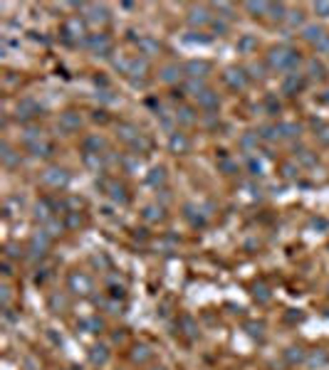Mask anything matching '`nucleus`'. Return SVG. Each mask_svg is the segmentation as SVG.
Returning a JSON list of instances; mask_svg holds the SVG:
<instances>
[{"label":"nucleus","instance_id":"nucleus-1","mask_svg":"<svg viewBox=\"0 0 329 370\" xmlns=\"http://www.w3.org/2000/svg\"><path fill=\"white\" fill-rule=\"evenodd\" d=\"M299 57L297 50H292V47H287V45H280V47H272L268 55V67L272 72H297Z\"/></svg>","mask_w":329,"mask_h":370},{"label":"nucleus","instance_id":"nucleus-2","mask_svg":"<svg viewBox=\"0 0 329 370\" xmlns=\"http://www.w3.org/2000/svg\"><path fill=\"white\" fill-rule=\"evenodd\" d=\"M85 45L90 47L94 55H99V57H109V55H112V50H114V45H112L109 35H104V32L87 35V37H85Z\"/></svg>","mask_w":329,"mask_h":370},{"label":"nucleus","instance_id":"nucleus-3","mask_svg":"<svg viewBox=\"0 0 329 370\" xmlns=\"http://www.w3.org/2000/svg\"><path fill=\"white\" fill-rule=\"evenodd\" d=\"M82 35H85V20L82 18H69L67 23H64V28H62V37H64V42L67 45H77V42H82Z\"/></svg>","mask_w":329,"mask_h":370},{"label":"nucleus","instance_id":"nucleus-4","mask_svg":"<svg viewBox=\"0 0 329 370\" xmlns=\"http://www.w3.org/2000/svg\"><path fill=\"white\" fill-rule=\"evenodd\" d=\"M42 183L47 188H52V190H60V188H64L69 183V173L64 168H60V166H52V168H47L42 173Z\"/></svg>","mask_w":329,"mask_h":370},{"label":"nucleus","instance_id":"nucleus-5","mask_svg":"<svg viewBox=\"0 0 329 370\" xmlns=\"http://www.w3.org/2000/svg\"><path fill=\"white\" fill-rule=\"evenodd\" d=\"M50 242H52V237H50L45 229H37V232H35V234L30 237V244H28V252H30L32 259H40V257H45L47 247H50Z\"/></svg>","mask_w":329,"mask_h":370},{"label":"nucleus","instance_id":"nucleus-6","mask_svg":"<svg viewBox=\"0 0 329 370\" xmlns=\"http://www.w3.org/2000/svg\"><path fill=\"white\" fill-rule=\"evenodd\" d=\"M210 62L206 59H191V62H186V67H183V74L188 77V79H206L210 74Z\"/></svg>","mask_w":329,"mask_h":370},{"label":"nucleus","instance_id":"nucleus-7","mask_svg":"<svg viewBox=\"0 0 329 370\" xmlns=\"http://www.w3.org/2000/svg\"><path fill=\"white\" fill-rule=\"evenodd\" d=\"M225 82L230 89H245L248 82H250V77H248V69H242V67H228L225 69Z\"/></svg>","mask_w":329,"mask_h":370},{"label":"nucleus","instance_id":"nucleus-8","mask_svg":"<svg viewBox=\"0 0 329 370\" xmlns=\"http://www.w3.org/2000/svg\"><path fill=\"white\" fill-rule=\"evenodd\" d=\"M307 84V77L304 74H299V72H290V74H285V79H282V94H287V96H295L297 91H302Z\"/></svg>","mask_w":329,"mask_h":370},{"label":"nucleus","instance_id":"nucleus-9","mask_svg":"<svg viewBox=\"0 0 329 370\" xmlns=\"http://www.w3.org/2000/svg\"><path fill=\"white\" fill-rule=\"evenodd\" d=\"M67 286H69V291L85 296V294H90L92 291V279L85 274V272H72L69 279H67Z\"/></svg>","mask_w":329,"mask_h":370},{"label":"nucleus","instance_id":"nucleus-10","mask_svg":"<svg viewBox=\"0 0 329 370\" xmlns=\"http://www.w3.org/2000/svg\"><path fill=\"white\" fill-rule=\"evenodd\" d=\"M188 25L191 28H203V25H213V15L206 5H198V8H191L188 10Z\"/></svg>","mask_w":329,"mask_h":370},{"label":"nucleus","instance_id":"nucleus-11","mask_svg":"<svg viewBox=\"0 0 329 370\" xmlns=\"http://www.w3.org/2000/svg\"><path fill=\"white\" fill-rule=\"evenodd\" d=\"M85 23L90 25H107L109 23V10L104 5H85Z\"/></svg>","mask_w":329,"mask_h":370},{"label":"nucleus","instance_id":"nucleus-12","mask_svg":"<svg viewBox=\"0 0 329 370\" xmlns=\"http://www.w3.org/2000/svg\"><path fill=\"white\" fill-rule=\"evenodd\" d=\"M139 52H141V57H156L158 52H161V42L156 40V37H151V35H144V37H139Z\"/></svg>","mask_w":329,"mask_h":370},{"label":"nucleus","instance_id":"nucleus-13","mask_svg":"<svg viewBox=\"0 0 329 370\" xmlns=\"http://www.w3.org/2000/svg\"><path fill=\"white\" fill-rule=\"evenodd\" d=\"M40 114V106L32 101V99H23L20 104H18V109H15V118L18 121H30L35 116Z\"/></svg>","mask_w":329,"mask_h":370},{"label":"nucleus","instance_id":"nucleus-14","mask_svg":"<svg viewBox=\"0 0 329 370\" xmlns=\"http://www.w3.org/2000/svg\"><path fill=\"white\" fill-rule=\"evenodd\" d=\"M52 212H55V205H52V200L42 198L40 202H37V205H35V220H40L42 225H45V222H50V220L55 217Z\"/></svg>","mask_w":329,"mask_h":370},{"label":"nucleus","instance_id":"nucleus-15","mask_svg":"<svg viewBox=\"0 0 329 370\" xmlns=\"http://www.w3.org/2000/svg\"><path fill=\"white\" fill-rule=\"evenodd\" d=\"M188 148H191L188 136H186V134H179V131H174L171 139H169V151H171V153H188Z\"/></svg>","mask_w":329,"mask_h":370},{"label":"nucleus","instance_id":"nucleus-16","mask_svg":"<svg viewBox=\"0 0 329 370\" xmlns=\"http://www.w3.org/2000/svg\"><path fill=\"white\" fill-rule=\"evenodd\" d=\"M158 77H161V82H166V84H176L181 77H183V67H179V64H166V67H161Z\"/></svg>","mask_w":329,"mask_h":370},{"label":"nucleus","instance_id":"nucleus-17","mask_svg":"<svg viewBox=\"0 0 329 370\" xmlns=\"http://www.w3.org/2000/svg\"><path fill=\"white\" fill-rule=\"evenodd\" d=\"M198 106H201V109H206L208 114H213V111H218V106H220V99H218V94H215V91L206 89V91L198 96Z\"/></svg>","mask_w":329,"mask_h":370},{"label":"nucleus","instance_id":"nucleus-18","mask_svg":"<svg viewBox=\"0 0 329 370\" xmlns=\"http://www.w3.org/2000/svg\"><path fill=\"white\" fill-rule=\"evenodd\" d=\"M79 126H82V116L77 114V111H64L60 116L62 131H79Z\"/></svg>","mask_w":329,"mask_h":370},{"label":"nucleus","instance_id":"nucleus-19","mask_svg":"<svg viewBox=\"0 0 329 370\" xmlns=\"http://www.w3.org/2000/svg\"><path fill=\"white\" fill-rule=\"evenodd\" d=\"M117 136H119L124 143H131V146H134L141 134H139V129H136L134 124H119V126H117Z\"/></svg>","mask_w":329,"mask_h":370},{"label":"nucleus","instance_id":"nucleus-20","mask_svg":"<svg viewBox=\"0 0 329 370\" xmlns=\"http://www.w3.org/2000/svg\"><path fill=\"white\" fill-rule=\"evenodd\" d=\"M302 37L317 47V45H319V42L327 37V32H324V28H322V25H307V28L302 30Z\"/></svg>","mask_w":329,"mask_h":370},{"label":"nucleus","instance_id":"nucleus-21","mask_svg":"<svg viewBox=\"0 0 329 370\" xmlns=\"http://www.w3.org/2000/svg\"><path fill=\"white\" fill-rule=\"evenodd\" d=\"M307 74H309V79H327V69H324V64L322 62H317L314 59H307Z\"/></svg>","mask_w":329,"mask_h":370},{"label":"nucleus","instance_id":"nucleus-22","mask_svg":"<svg viewBox=\"0 0 329 370\" xmlns=\"http://www.w3.org/2000/svg\"><path fill=\"white\" fill-rule=\"evenodd\" d=\"M149 72V59L146 57H134L129 67V77H144Z\"/></svg>","mask_w":329,"mask_h":370},{"label":"nucleus","instance_id":"nucleus-23","mask_svg":"<svg viewBox=\"0 0 329 370\" xmlns=\"http://www.w3.org/2000/svg\"><path fill=\"white\" fill-rule=\"evenodd\" d=\"M90 360L94 365H104L107 360H109V350H107V345H94L90 350Z\"/></svg>","mask_w":329,"mask_h":370},{"label":"nucleus","instance_id":"nucleus-24","mask_svg":"<svg viewBox=\"0 0 329 370\" xmlns=\"http://www.w3.org/2000/svg\"><path fill=\"white\" fill-rule=\"evenodd\" d=\"M0 158H3V163H5L8 168H15V166L20 163V153H15L8 143H3V153H0Z\"/></svg>","mask_w":329,"mask_h":370},{"label":"nucleus","instance_id":"nucleus-25","mask_svg":"<svg viewBox=\"0 0 329 370\" xmlns=\"http://www.w3.org/2000/svg\"><path fill=\"white\" fill-rule=\"evenodd\" d=\"M107 148V141L102 136H87L85 139V153H99Z\"/></svg>","mask_w":329,"mask_h":370},{"label":"nucleus","instance_id":"nucleus-26","mask_svg":"<svg viewBox=\"0 0 329 370\" xmlns=\"http://www.w3.org/2000/svg\"><path fill=\"white\" fill-rule=\"evenodd\" d=\"M32 156H37V158H50L52 153H55V146L47 141H37L35 146H30Z\"/></svg>","mask_w":329,"mask_h":370},{"label":"nucleus","instance_id":"nucleus-27","mask_svg":"<svg viewBox=\"0 0 329 370\" xmlns=\"http://www.w3.org/2000/svg\"><path fill=\"white\" fill-rule=\"evenodd\" d=\"M196 111L191 109V106H179V111H176V121L183 124V126H191V124H196Z\"/></svg>","mask_w":329,"mask_h":370},{"label":"nucleus","instance_id":"nucleus-28","mask_svg":"<svg viewBox=\"0 0 329 370\" xmlns=\"http://www.w3.org/2000/svg\"><path fill=\"white\" fill-rule=\"evenodd\" d=\"M307 365H312V368H322V365H327L329 363V355L324 350H314V353H309L307 355V360H304Z\"/></svg>","mask_w":329,"mask_h":370},{"label":"nucleus","instance_id":"nucleus-29","mask_svg":"<svg viewBox=\"0 0 329 370\" xmlns=\"http://www.w3.org/2000/svg\"><path fill=\"white\" fill-rule=\"evenodd\" d=\"M299 124H277V134H280V139H295L299 136Z\"/></svg>","mask_w":329,"mask_h":370},{"label":"nucleus","instance_id":"nucleus-30","mask_svg":"<svg viewBox=\"0 0 329 370\" xmlns=\"http://www.w3.org/2000/svg\"><path fill=\"white\" fill-rule=\"evenodd\" d=\"M146 183L153 185V188H156V185H163V183H166V168H163V166L151 168V173L146 175Z\"/></svg>","mask_w":329,"mask_h":370},{"label":"nucleus","instance_id":"nucleus-31","mask_svg":"<svg viewBox=\"0 0 329 370\" xmlns=\"http://www.w3.org/2000/svg\"><path fill=\"white\" fill-rule=\"evenodd\" d=\"M85 166L92 168L94 173H99L104 168V158H102V153H85Z\"/></svg>","mask_w":329,"mask_h":370},{"label":"nucleus","instance_id":"nucleus-32","mask_svg":"<svg viewBox=\"0 0 329 370\" xmlns=\"http://www.w3.org/2000/svg\"><path fill=\"white\" fill-rule=\"evenodd\" d=\"M109 195H112V200H114V202H121V205H126V202H129L126 188H124V185H119V183H112V185H109Z\"/></svg>","mask_w":329,"mask_h":370},{"label":"nucleus","instance_id":"nucleus-33","mask_svg":"<svg viewBox=\"0 0 329 370\" xmlns=\"http://www.w3.org/2000/svg\"><path fill=\"white\" fill-rule=\"evenodd\" d=\"M285 360H287L290 365H295V363H304L307 355H304L302 348H287V350H285Z\"/></svg>","mask_w":329,"mask_h":370},{"label":"nucleus","instance_id":"nucleus-34","mask_svg":"<svg viewBox=\"0 0 329 370\" xmlns=\"http://www.w3.org/2000/svg\"><path fill=\"white\" fill-rule=\"evenodd\" d=\"M255 47H258V40H255L253 35H245V37H240L238 40V50L242 52V55H250Z\"/></svg>","mask_w":329,"mask_h":370},{"label":"nucleus","instance_id":"nucleus-35","mask_svg":"<svg viewBox=\"0 0 329 370\" xmlns=\"http://www.w3.org/2000/svg\"><path fill=\"white\" fill-rule=\"evenodd\" d=\"M206 89H208V86H206V82H203V79H188V82H186V91H191L196 99H198V96H201Z\"/></svg>","mask_w":329,"mask_h":370},{"label":"nucleus","instance_id":"nucleus-36","mask_svg":"<svg viewBox=\"0 0 329 370\" xmlns=\"http://www.w3.org/2000/svg\"><path fill=\"white\" fill-rule=\"evenodd\" d=\"M242 8H245L248 13H253V15L258 18V15H268V10H270V3H245Z\"/></svg>","mask_w":329,"mask_h":370},{"label":"nucleus","instance_id":"nucleus-37","mask_svg":"<svg viewBox=\"0 0 329 370\" xmlns=\"http://www.w3.org/2000/svg\"><path fill=\"white\" fill-rule=\"evenodd\" d=\"M149 358H151V350L146 345H136L134 353H131V360H134V363H146Z\"/></svg>","mask_w":329,"mask_h":370},{"label":"nucleus","instance_id":"nucleus-38","mask_svg":"<svg viewBox=\"0 0 329 370\" xmlns=\"http://www.w3.org/2000/svg\"><path fill=\"white\" fill-rule=\"evenodd\" d=\"M314 136H317V141L322 143V146H329V124H317Z\"/></svg>","mask_w":329,"mask_h":370},{"label":"nucleus","instance_id":"nucleus-39","mask_svg":"<svg viewBox=\"0 0 329 370\" xmlns=\"http://www.w3.org/2000/svg\"><path fill=\"white\" fill-rule=\"evenodd\" d=\"M270 18H272V20H285V18H287V8H285V5H282V3H277V5H270Z\"/></svg>","mask_w":329,"mask_h":370},{"label":"nucleus","instance_id":"nucleus-40","mask_svg":"<svg viewBox=\"0 0 329 370\" xmlns=\"http://www.w3.org/2000/svg\"><path fill=\"white\" fill-rule=\"evenodd\" d=\"M62 229H64V225H62V222L57 220V217H52L50 222H45V232H47L50 237H57V234H60Z\"/></svg>","mask_w":329,"mask_h":370},{"label":"nucleus","instance_id":"nucleus-41","mask_svg":"<svg viewBox=\"0 0 329 370\" xmlns=\"http://www.w3.org/2000/svg\"><path fill=\"white\" fill-rule=\"evenodd\" d=\"M82 326H85V328H87V331H90V333H99V331H102V328H104V321H102V318H97V316H94V318H87V321H85V323H82Z\"/></svg>","mask_w":329,"mask_h":370},{"label":"nucleus","instance_id":"nucleus-42","mask_svg":"<svg viewBox=\"0 0 329 370\" xmlns=\"http://www.w3.org/2000/svg\"><path fill=\"white\" fill-rule=\"evenodd\" d=\"M186 42H191V45H196V42H198V45H208L210 37L203 35V32H188V35H186Z\"/></svg>","mask_w":329,"mask_h":370},{"label":"nucleus","instance_id":"nucleus-43","mask_svg":"<svg viewBox=\"0 0 329 370\" xmlns=\"http://www.w3.org/2000/svg\"><path fill=\"white\" fill-rule=\"evenodd\" d=\"M161 212H163L161 207H156V205H151V207H146V210H144V217H146L149 222H153V220H161V217H163Z\"/></svg>","mask_w":329,"mask_h":370},{"label":"nucleus","instance_id":"nucleus-44","mask_svg":"<svg viewBox=\"0 0 329 370\" xmlns=\"http://www.w3.org/2000/svg\"><path fill=\"white\" fill-rule=\"evenodd\" d=\"M299 161H302L304 166H314V163H317V158H314L312 151H307V148H299Z\"/></svg>","mask_w":329,"mask_h":370},{"label":"nucleus","instance_id":"nucleus-45","mask_svg":"<svg viewBox=\"0 0 329 370\" xmlns=\"http://www.w3.org/2000/svg\"><path fill=\"white\" fill-rule=\"evenodd\" d=\"M215 10H218V13H223L220 18H233V5H230V3H218V5H215Z\"/></svg>","mask_w":329,"mask_h":370},{"label":"nucleus","instance_id":"nucleus-46","mask_svg":"<svg viewBox=\"0 0 329 370\" xmlns=\"http://www.w3.org/2000/svg\"><path fill=\"white\" fill-rule=\"evenodd\" d=\"M312 10H314L319 18H329V3H314Z\"/></svg>","mask_w":329,"mask_h":370},{"label":"nucleus","instance_id":"nucleus-47","mask_svg":"<svg viewBox=\"0 0 329 370\" xmlns=\"http://www.w3.org/2000/svg\"><path fill=\"white\" fill-rule=\"evenodd\" d=\"M50 306H52V311H60V309H67V301H64L62 296H57V294H55V296L50 299Z\"/></svg>","mask_w":329,"mask_h":370},{"label":"nucleus","instance_id":"nucleus-48","mask_svg":"<svg viewBox=\"0 0 329 370\" xmlns=\"http://www.w3.org/2000/svg\"><path fill=\"white\" fill-rule=\"evenodd\" d=\"M20 255H23L20 247H15V244H8V247H5V259H18Z\"/></svg>","mask_w":329,"mask_h":370},{"label":"nucleus","instance_id":"nucleus-49","mask_svg":"<svg viewBox=\"0 0 329 370\" xmlns=\"http://www.w3.org/2000/svg\"><path fill=\"white\" fill-rule=\"evenodd\" d=\"M282 175H285L287 180H292V178H297V168H295L292 163H285V166H282Z\"/></svg>","mask_w":329,"mask_h":370},{"label":"nucleus","instance_id":"nucleus-50","mask_svg":"<svg viewBox=\"0 0 329 370\" xmlns=\"http://www.w3.org/2000/svg\"><path fill=\"white\" fill-rule=\"evenodd\" d=\"M248 328H250V336L263 338V323H248Z\"/></svg>","mask_w":329,"mask_h":370},{"label":"nucleus","instance_id":"nucleus-51","mask_svg":"<svg viewBox=\"0 0 329 370\" xmlns=\"http://www.w3.org/2000/svg\"><path fill=\"white\" fill-rule=\"evenodd\" d=\"M287 15H290V18H287V20H290V25H292V28H297V25H302V13H287Z\"/></svg>","mask_w":329,"mask_h":370},{"label":"nucleus","instance_id":"nucleus-52","mask_svg":"<svg viewBox=\"0 0 329 370\" xmlns=\"http://www.w3.org/2000/svg\"><path fill=\"white\" fill-rule=\"evenodd\" d=\"M248 166H250V171L255 173V175H260V173H263V163H260V161H255V158H250V161H248Z\"/></svg>","mask_w":329,"mask_h":370},{"label":"nucleus","instance_id":"nucleus-53","mask_svg":"<svg viewBox=\"0 0 329 370\" xmlns=\"http://www.w3.org/2000/svg\"><path fill=\"white\" fill-rule=\"evenodd\" d=\"M77 225H82V217H79L77 212H69V220H67V227H77Z\"/></svg>","mask_w":329,"mask_h":370},{"label":"nucleus","instance_id":"nucleus-54","mask_svg":"<svg viewBox=\"0 0 329 370\" xmlns=\"http://www.w3.org/2000/svg\"><path fill=\"white\" fill-rule=\"evenodd\" d=\"M317 52H322V55H329V35L317 45Z\"/></svg>","mask_w":329,"mask_h":370},{"label":"nucleus","instance_id":"nucleus-55","mask_svg":"<svg viewBox=\"0 0 329 370\" xmlns=\"http://www.w3.org/2000/svg\"><path fill=\"white\" fill-rule=\"evenodd\" d=\"M250 72H253V74H250L253 79H263V77H265V74H263L265 69H263V67H258V64H255V67H250Z\"/></svg>","mask_w":329,"mask_h":370},{"label":"nucleus","instance_id":"nucleus-56","mask_svg":"<svg viewBox=\"0 0 329 370\" xmlns=\"http://www.w3.org/2000/svg\"><path fill=\"white\" fill-rule=\"evenodd\" d=\"M213 28L218 30V32H228V25L223 20H213Z\"/></svg>","mask_w":329,"mask_h":370},{"label":"nucleus","instance_id":"nucleus-57","mask_svg":"<svg viewBox=\"0 0 329 370\" xmlns=\"http://www.w3.org/2000/svg\"><path fill=\"white\" fill-rule=\"evenodd\" d=\"M94 121H107V111H94Z\"/></svg>","mask_w":329,"mask_h":370},{"label":"nucleus","instance_id":"nucleus-58","mask_svg":"<svg viewBox=\"0 0 329 370\" xmlns=\"http://www.w3.org/2000/svg\"><path fill=\"white\" fill-rule=\"evenodd\" d=\"M253 143H255V139H253V136H245V139H242V146H245V148H250Z\"/></svg>","mask_w":329,"mask_h":370},{"label":"nucleus","instance_id":"nucleus-59","mask_svg":"<svg viewBox=\"0 0 329 370\" xmlns=\"http://www.w3.org/2000/svg\"><path fill=\"white\" fill-rule=\"evenodd\" d=\"M327 94H329V91H327ZM324 101H329V96H324Z\"/></svg>","mask_w":329,"mask_h":370},{"label":"nucleus","instance_id":"nucleus-60","mask_svg":"<svg viewBox=\"0 0 329 370\" xmlns=\"http://www.w3.org/2000/svg\"><path fill=\"white\" fill-rule=\"evenodd\" d=\"M153 370H166V368H153Z\"/></svg>","mask_w":329,"mask_h":370}]
</instances>
